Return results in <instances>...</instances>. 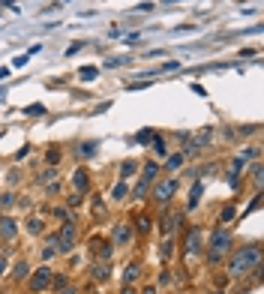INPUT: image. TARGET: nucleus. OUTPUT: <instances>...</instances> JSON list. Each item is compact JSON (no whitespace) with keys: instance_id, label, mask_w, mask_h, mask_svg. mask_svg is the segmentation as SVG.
Returning <instances> with one entry per match:
<instances>
[{"instance_id":"29","label":"nucleus","mask_w":264,"mask_h":294,"mask_svg":"<svg viewBox=\"0 0 264 294\" xmlns=\"http://www.w3.org/2000/svg\"><path fill=\"white\" fill-rule=\"evenodd\" d=\"M66 282H69V279H66L63 273H60V276H51V288H57V291H60V288H66Z\"/></svg>"},{"instance_id":"19","label":"nucleus","mask_w":264,"mask_h":294,"mask_svg":"<svg viewBox=\"0 0 264 294\" xmlns=\"http://www.w3.org/2000/svg\"><path fill=\"white\" fill-rule=\"evenodd\" d=\"M135 219H138L135 225H138V231H141V234H147V231L153 228V222H150V216H147V213H141V216H135Z\"/></svg>"},{"instance_id":"25","label":"nucleus","mask_w":264,"mask_h":294,"mask_svg":"<svg viewBox=\"0 0 264 294\" xmlns=\"http://www.w3.org/2000/svg\"><path fill=\"white\" fill-rule=\"evenodd\" d=\"M165 138H159V135H153V153H159V156H165Z\"/></svg>"},{"instance_id":"36","label":"nucleus","mask_w":264,"mask_h":294,"mask_svg":"<svg viewBox=\"0 0 264 294\" xmlns=\"http://www.w3.org/2000/svg\"><path fill=\"white\" fill-rule=\"evenodd\" d=\"M57 294H78V288H72V285H66V288H60Z\"/></svg>"},{"instance_id":"37","label":"nucleus","mask_w":264,"mask_h":294,"mask_svg":"<svg viewBox=\"0 0 264 294\" xmlns=\"http://www.w3.org/2000/svg\"><path fill=\"white\" fill-rule=\"evenodd\" d=\"M3 78H9V69H6V66H0V81H3Z\"/></svg>"},{"instance_id":"28","label":"nucleus","mask_w":264,"mask_h":294,"mask_svg":"<svg viewBox=\"0 0 264 294\" xmlns=\"http://www.w3.org/2000/svg\"><path fill=\"white\" fill-rule=\"evenodd\" d=\"M252 180H255V186L261 189V180H264V174H261V165H258V162L252 165Z\"/></svg>"},{"instance_id":"18","label":"nucleus","mask_w":264,"mask_h":294,"mask_svg":"<svg viewBox=\"0 0 264 294\" xmlns=\"http://www.w3.org/2000/svg\"><path fill=\"white\" fill-rule=\"evenodd\" d=\"M135 168H138V162H135V159H126L123 165H120V177H123V180L132 177V174H135Z\"/></svg>"},{"instance_id":"13","label":"nucleus","mask_w":264,"mask_h":294,"mask_svg":"<svg viewBox=\"0 0 264 294\" xmlns=\"http://www.w3.org/2000/svg\"><path fill=\"white\" fill-rule=\"evenodd\" d=\"M138 276H141V264H138V261H132V264L126 267V273H123V285H132Z\"/></svg>"},{"instance_id":"9","label":"nucleus","mask_w":264,"mask_h":294,"mask_svg":"<svg viewBox=\"0 0 264 294\" xmlns=\"http://www.w3.org/2000/svg\"><path fill=\"white\" fill-rule=\"evenodd\" d=\"M15 234H18V225L12 222L9 216H3V219H0V237H3V240H15Z\"/></svg>"},{"instance_id":"3","label":"nucleus","mask_w":264,"mask_h":294,"mask_svg":"<svg viewBox=\"0 0 264 294\" xmlns=\"http://www.w3.org/2000/svg\"><path fill=\"white\" fill-rule=\"evenodd\" d=\"M174 192H177V180H174V177H165V180L153 183V198H156L159 204H168V201L174 198Z\"/></svg>"},{"instance_id":"2","label":"nucleus","mask_w":264,"mask_h":294,"mask_svg":"<svg viewBox=\"0 0 264 294\" xmlns=\"http://www.w3.org/2000/svg\"><path fill=\"white\" fill-rule=\"evenodd\" d=\"M231 249V234L228 231H219V228H216L213 234H210V264H219L222 261V255Z\"/></svg>"},{"instance_id":"31","label":"nucleus","mask_w":264,"mask_h":294,"mask_svg":"<svg viewBox=\"0 0 264 294\" xmlns=\"http://www.w3.org/2000/svg\"><path fill=\"white\" fill-rule=\"evenodd\" d=\"M45 159L51 162V165H57V162H60V150H48V153H45Z\"/></svg>"},{"instance_id":"40","label":"nucleus","mask_w":264,"mask_h":294,"mask_svg":"<svg viewBox=\"0 0 264 294\" xmlns=\"http://www.w3.org/2000/svg\"><path fill=\"white\" fill-rule=\"evenodd\" d=\"M6 270V258H0V273H3Z\"/></svg>"},{"instance_id":"34","label":"nucleus","mask_w":264,"mask_h":294,"mask_svg":"<svg viewBox=\"0 0 264 294\" xmlns=\"http://www.w3.org/2000/svg\"><path fill=\"white\" fill-rule=\"evenodd\" d=\"M81 48H84V42H72V45L66 48V54H75V51H81Z\"/></svg>"},{"instance_id":"41","label":"nucleus","mask_w":264,"mask_h":294,"mask_svg":"<svg viewBox=\"0 0 264 294\" xmlns=\"http://www.w3.org/2000/svg\"><path fill=\"white\" fill-rule=\"evenodd\" d=\"M6 99V90H0V102H3Z\"/></svg>"},{"instance_id":"6","label":"nucleus","mask_w":264,"mask_h":294,"mask_svg":"<svg viewBox=\"0 0 264 294\" xmlns=\"http://www.w3.org/2000/svg\"><path fill=\"white\" fill-rule=\"evenodd\" d=\"M204 252V237H201V231L198 228H189L186 231V255L192 258V255H201Z\"/></svg>"},{"instance_id":"7","label":"nucleus","mask_w":264,"mask_h":294,"mask_svg":"<svg viewBox=\"0 0 264 294\" xmlns=\"http://www.w3.org/2000/svg\"><path fill=\"white\" fill-rule=\"evenodd\" d=\"M129 240H132V225L117 222L114 225V234H111V243H114V246H129Z\"/></svg>"},{"instance_id":"22","label":"nucleus","mask_w":264,"mask_h":294,"mask_svg":"<svg viewBox=\"0 0 264 294\" xmlns=\"http://www.w3.org/2000/svg\"><path fill=\"white\" fill-rule=\"evenodd\" d=\"M111 195H114V198H117V201H123V198H129V186H126V183H117Z\"/></svg>"},{"instance_id":"20","label":"nucleus","mask_w":264,"mask_h":294,"mask_svg":"<svg viewBox=\"0 0 264 294\" xmlns=\"http://www.w3.org/2000/svg\"><path fill=\"white\" fill-rule=\"evenodd\" d=\"M96 75H99V69H96V66H81V72H78L81 81H93Z\"/></svg>"},{"instance_id":"42","label":"nucleus","mask_w":264,"mask_h":294,"mask_svg":"<svg viewBox=\"0 0 264 294\" xmlns=\"http://www.w3.org/2000/svg\"><path fill=\"white\" fill-rule=\"evenodd\" d=\"M96 294H99V291H96Z\"/></svg>"},{"instance_id":"10","label":"nucleus","mask_w":264,"mask_h":294,"mask_svg":"<svg viewBox=\"0 0 264 294\" xmlns=\"http://www.w3.org/2000/svg\"><path fill=\"white\" fill-rule=\"evenodd\" d=\"M90 276H93L96 282H105V279L111 276V270H108V264H105V261H96V264L90 267Z\"/></svg>"},{"instance_id":"8","label":"nucleus","mask_w":264,"mask_h":294,"mask_svg":"<svg viewBox=\"0 0 264 294\" xmlns=\"http://www.w3.org/2000/svg\"><path fill=\"white\" fill-rule=\"evenodd\" d=\"M72 186H75V192H81V195L90 189V177H87V171H84V168H78L75 174H72Z\"/></svg>"},{"instance_id":"23","label":"nucleus","mask_w":264,"mask_h":294,"mask_svg":"<svg viewBox=\"0 0 264 294\" xmlns=\"http://www.w3.org/2000/svg\"><path fill=\"white\" fill-rule=\"evenodd\" d=\"M198 201H201V183H195V186H192V192H189V210L195 207Z\"/></svg>"},{"instance_id":"12","label":"nucleus","mask_w":264,"mask_h":294,"mask_svg":"<svg viewBox=\"0 0 264 294\" xmlns=\"http://www.w3.org/2000/svg\"><path fill=\"white\" fill-rule=\"evenodd\" d=\"M96 147H99V141H84V144H78V156L81 159H90V156H96Z\"/></svg>"},{"instance_id":"15","label":"nucleus","mask_w":264,"mask_h":294,"mask_svg":"<svg viewBox=\"0 0 264 294\" xmlns=\"http://www.w3.org/2000/svg\"><path fill=\"white\" fill-rule=\"evenodd\" d=\"M147 186H150V183L138 180V183H135V189H129V195H132V198H138V201H144V198H147Z\"/></svg>"},{"instance_id":"26","label":"nucleus","mask_w":264,"mask_h":294,"mask_svg":"<svg viewBox=\"0 0 264 294\" xmlns=\"http://www.w3.org/2000/svg\"><path fill=\"white\" fill-rule=\"evenodd\" d=\"M30 273V267H27V261H18L15 264V279H24V276H27Z\"/></svg>"},{"instance_id":"4","label":"nucleus","mask_w":264,"mask_h":294,"mask_svg":"<svg viewBox=\"0 0 264 294\" xmlns=\"http://www.w3.org/2000/svg\"><path fill=\"white\" fill-rule=\"evenodd\" d=\"M75 240H78V228L72 222H63V228L57 234V249L60 252H72V249H75Z\"/></svg>"},{"instance_id":"32","label":"nucleus","mask_w":264,"mask_h":294,"mask_svg":"<svg viewBox=\"0 0 264 294\" xmlns=\"http://www.w3.org/2000/svg\"><path fill=\"white\" fill-rule=\"evenodd\" d=\"M51 213H54L57 219H63V222H69V213H66V207H54Z\"/></svg>"},{"instance_id":"38","label":"nucleus","mask_w":264,"mask_h":294,"mask_svg":"<svg viewBox=\"0 0 264 294\" xmlns=\"http://www.w3.org/2000/svg\"><path fill=\"white\" fill-rule=\"evenodd\" d=\"M141 294H156V285H147V288H144Z\"/></svg>"},{"instance_id":"21","label":"nucleus","mask_w":264,"mask_h":294,"mask_svg":"<svg viewBox=\"0 0 264 294\" xmlns=\"http://www.w3.org/2000/svg\"><path fill=\"white\" fill-rule=\"evenodd\" d=\"M180 165H183V153H174V156L165 159V171H174V168H180Z\"/></svg>"},{"instance_id":"16","label":"nucleus","mask_w":264,"mask_h":294,"mask_svg":"<svg viewBox=\"0 0 264 294\" xmlns=\"http://www.w3.org/2000/svg\"><path fill=\"white\" fill-rule=\"evenodd\" d=\"M174 243H177L174 234H168V237L162 240V258H171V255H174Z\"/></svg>"},{"instance_id":"5","label":"nucleus","mask_w":264,"mask_h":294,"mask_svg":"<svg viewBox=\"0 0 264 294\" xmlns=\"http://www.w3.org/2000/svg\"><path fill=\"white\" fill-rule=\"evenodd\" d=\"M51 276H54L51 267H39V270L30 276V291H33V294H42L48 285H51Z\"/></svg>"},{"instance_id":"1","label":"nucleus","mask_w":264,"mask_h":294,"mask_svg":"<svg viewBox=\"0 0 264 294\" xmlns=\"http://www.w3.org/2000/svg\"><path fill=\"white\" fill-rule=\"evenodd\" d=\"M258 264H261V246H258V243H249V246L237 249V252L231 255V261H228V273H231V276H243V273L255 270Z\"/></svg>"},{"instance_id":"17","label":"nucleus","mask_w":264,"mask_h":294,"mask_svg":"<svg viewBox=\"0 0 264 294\" xmlns=\"http://www.w3.org/2000/svg\"><path fill=\"white\" fill-rule=\"evenodd\" d=\"M234 216H237V210H234V204H225L222 210H219V222H234Z\"/></svg>"},{"instance_id":"11","label":"nucleus","mask_w":264,"mask_h":294,"mask_svg":"<svg viewBox=\"0 0 264 294\" xmlns=\"http://www.w3.org/2000/svg\"><path fill=\"white\" fill-rule=\"evenodd\" d=\"M93 243H96V246H93V249H96V258H99V261H108V258H111V240H99V237H96Z\"/></svg>"},{"instance_id":"24","label":"nucleus","mask_w":264,"mask_h":294,"mask_svg":"<svg viewBox=\"0 0 264 294\" xmlns=\"http://www.w3.org/2000/svg\"><path fill=\"white\" fill-rule=\"evenodd\" d=\"M153 135H156L153 129H141V132L135 135V141H138V144H147V141H153Z\"/></svg>"},{"instance_id":"33","label":"nucleus","mask_w":264,"mask_h":294,"mask_svg":"<svg viewBox=\"0 0 264 294\" xmlns=\"http://www.w3.org/2000/svg\"><path fill=\"white\" fill-rule=\"evenodd\" d=\"M12 201H15V198H12V195H9V192H3V195H0V207H9Z\"/></svg>"},{"instance_id":"27","label":"nucleus","mask_w":264,"mask_h":294,"mask_svg":"<svg viewBox=\"0 0 264 294\" xmlns=\"http://www.w3.org/2000/svg\"><path fill=\"white\" fill-rule=\"evenodd\" d=\"M27 231H30V234H42V219H36V216H33L30 222H27Z\"/></svg>"},{"instance_id":"14","label":"nucleus","mask_w":264,"mask_h":294,"mask_svg":"<svg viewBox=\"0 0 264 294\" xmlns=\"http://www.w3.org/2000/svg\"><path fill=\"white\" fill-rule=\"evenodd\" d=\"M156 171H159V165L147 162V165H144V171H141V180L144 183H156Z\"/></svg>"},{"instance_id":"39","label":"nucleus","mask_w":264,"mask_h":294,"mask_svg":"<svg viewBox=\"0 0 264 294\" xmlns=\"http://www.w3.org/2000/svg\"><path fill=\"white\" fill-rule=\"evenodd\" d=\"M120 294H135V291H132V285H123V288H120Z\"/></svg>"},{"instance_id":"30","label":"nucleus","mask_w":264,"mask_h":294,"mask_svg":"<svg viewBox=\"0 0 264 294\" xmlns=\"http://www.w3.org/2000/svg\"><path fill=\"white\" fill-rule=\"evenodd\" d=\"M69 204H72V207H81V204H84V195H81V192L69 195Z\"/></svg>"},{"instance_id":"35","label":"nucleus","mask_w":264,"mask_h":294,"mask_svg":"<svg viewBox=\"0 0 264 294\" xmlns=\"http://www.w3.org/2000/svg\"><path fill=\"white\" fill-rule=\"evenodd\" d=\"M45 180H57V171H54V168H48L45 174H42V183H45Z\"/></svg>"}]
</instances>
